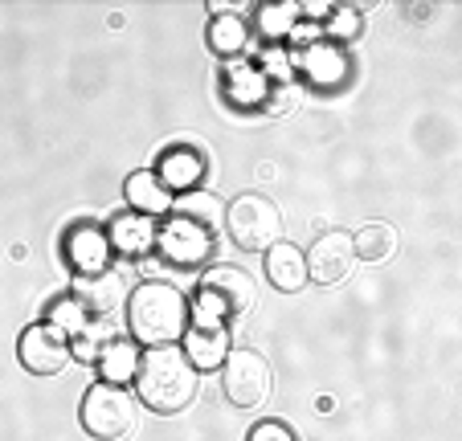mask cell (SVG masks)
<instances>
[{"mask_svg": "<svg viewBox=\"0 0 462 441\" xmlns=\"http://www.w3.org/2000/svg\"><path fill=\"white\" fill-rule=\"evenodd\" d=\"M135 384H140V400L156 413H184L197 400L201 389V372L189 363V355L180 347H152L148 355H140L135 368Z\"/></svg>", "mask_w": 462, "mask_h": 441, "instance_id": "6da1fadb", "label": "cell"}, {"mask_svg": "<svg viewBox=\"0 0 462 441\" xmlns=\"http://www.w3.org/2000/svg\"><path fill=\"white\" fill-rule=\"evenodd\" d=\"M127 327L135 344L172 347L189 331V303L184 294L168 282H143L127 299Z\"/></svg>", "mask_w": 462, "mask_h": 441, "instance_id": "7a4b0ae2", "label": "cell"}, {"mask_svg": "<svg viewBox=\"0 0 462 441\" xmlns=\"http://www.w3.org/2000/svg\"><path fill=\"white\" fill-rule=\"evenodd\" d=\"M254 303V286L242 270L234 266H217L201 278L197 299H192V319L197 327H226V319L245 315Z\"/></svg>", "mask_w": 462, "mask_h": 441, "instance_id": "3957f363", "label": "cell"}, {"mask_svg": "<svg viewBox=\"0 0 462 441\" xmlns=\"http://www.w3.org/2000/svg\"><path fill=\"white\" fill-rule=\"evenodd\" d=\"M226 225H229L234 245H242V250H271L282 237L279 208L266 197H258V192H245V197H237L226 208Z\"/></svg>", "mask_w": 462, "mask_h": 441, "instance_id": "277c9868", "label": "cell"}, {"mask_svg": "<svg viewBox=\"0 0 462 441\" xmlns=\"http://www.w3.org/2000/svg\"><path fill=\"white\" fill-rule=\"evenodd\" d=\"M82 425H87L90 437L103 441H119L135 429V400L127 397V389L119 384L98 381L95 389L82 397Z\"/></svg>", "mask_w": 462, "mask_h": 441, "instance_id": "5b68a950", "label": "cell"}, {"mask_svg": "<svg viewBox=\"0 0 462 441\" xmlns=\"http://www.w3.org/2000/svg\"><path fill=\"white\" fill-rule=\"evenodd\" d=\"M226 397L237 409H258L262 400L271 397V363L262 360L250 347H237L226 355Z\"/></svg>", "mask_w": 462, "mask_h": 441, "instance_id": "8992f818", "label": "cell"}, {"mask_svg": "<svg viewBox=\"0 0 462 441\" xmlns=\"http://www.w3.org/2000/svg\"><path fill=\"white\" fill-rule=\"evenodd\" d=\"M156 245L168 266L176 270H201L213 253L209 229L197 225V221H184V216H172L164 229H156Z\"/></svg>", "mask_w": 462, "mask_h": 441, "instance_id": "52a82bcc", "label": "cell"}, {"mask_svg": "<svg viewBox=\"0 0 462 441\" xmlns=\"http://www.w3.org/2000/svg\"><path fill=\"white\" fill-rule=\"evenodd\" d=\"M17 355L33 376H53L70 363V339L61 335V331H53L50 323H33V327L21 335Z\"/></svg>", "mask_w": 462, "mask_h": 441, "instance_id": "ba28073f", "label": "cell"}, {"mask_svg": "<svg viewBox=\"0 0 462 441\" xmlns=\"http://www.w3.org/2000/svg\"><path fill=\"white\" fill-rule=\"evenodd\" d=\"M352 262H356V250H352V237L332 229V234H323L319 242L311 245L307 253V278L323 286H340L344 278L352 274Z\"/></svg>", "mask_w": 462, "mask_h": 441, "instance_id": "9c48e42d", "label": "cell"}, {"mask_svg": "<svg viewBox=\"0 0 462 441\" xmlns=\"http://www.w3.org/2000/svg\"><path fill=\"white\" fill-rule=\"evenodd\" d=\"M66 253H70V266L79 274H106V262H111V237L95 225H74L66 237Z\"/></svg>", "mask_w": 462, "mask_h": 441, "instance_id": "30bf717a", "label": "cell"}, {"mask_svg": "<svg viewBox=\"0 0 462 441\" xmlns=\"http://www.w3.org/2000/svg\"><path fill=\"white\" fill-rule=\"evenodd\" d=\"M160 184L168 192H192L205 180V156L197 147H172L164 160H160Z\"/></svg>", "mask_w": 462, "mask_h": 441, "instance_id": "8fae6325", "label": "cell"}, {"mask_svg": "<svg viewBox=\"0 0 462 441\" xmlns=\"http://www.w3.org/2000/svg\"><path fill=\"white\" fill-rule=\"evenodd\" d=\"M184 355H189V363L197 368V372H209V368H221L229 355V335L226 327H197L192 323L189 331H184Z\"/></svg>", "mask_w": 462, "mask_h": 441, "instance_id": "7c38bea8", "label": "cell"}, {"mask_svg": "<svg viewBox=\"0 0 462 441\" xmlns=\"http://www.w3.org/2000/svg\"><path fill=\"white\" fill-rule=\"evenodd\" d=\"M106 237H111V250L127 253V258H143V253L156 250V225H152V216H143V213L119 216Z\"/></svg>", "mask_w": 462, "mask_h": 441, "instance_id": "4fadbf2b", "label": "cell"}, {"mask_svg": "<svg viewBox=\"0 0 462 441\" xmlns=\"http://www.w3.org/2000/svg\"><path fill=\"white\" fill-rule=\"evenodd\" d=\"M266 278H271L279 290H299L303 282H311V278H307V253L299 250V245L274 242L271 250H266Z\"/></svg>", "mask_w": 462, "mask_h": 441, "instance_id": "5bb4252c", "label": "cell"}, {"mask_svg": "<svg viewBox=\"0 0 462 441\" xmlns=\"http://www.w3.org/2000/svg\"><path fill=\"white\" fill-rule=\"evenodd\" d=\"M303 74L319 87H340L348 78V58H344V50H332V45H311L303 53Z\"/></svg>", "mask_w": 462, "mask_h": 441, "instance_id": "9a60e30c", "label": "cell"}, {"mask_svg": "<svg viewBox=\"0 0 462 441\" xmlns=\"http://www.w3.org/2000/svg\"><path fill=\"white\" fill-rule=\"evenodd\" d=\"M127 200L135 213L152 216V213H168V205H172V192L160 184L156 172H135L127 180Z\"/></svg>", "mask_w": 462, "mask_h": 441, "instance_id": "2e32d148", "label": "cell"}, {"mask_svg": "<svg viewBox=\"0 0 462 441\" xmlns=\"http://www.w3.org/2000/svg\"><path fill=\"white\" fill-rule=\"evenodd\" d=\"M74 294L82 299V307L90 311V319H106V315L115 311V303H119V278L115 274H90V278H82Z\"/></svg>", "mask_w": 462, "mask_h": 441, "instance_id": "e0dca14e", "label": "cell"}, {"mask_svg": "<svg viewBox=\"0 0 462 441\" xmlns=\"http://www.w3.org/2000/svg\"><path fill=\"white\" fill-rule=\"evenodd\" d=\"M98 368H103L106 384H119V389H123L127 381H135V368H140V352H135V344L111 339V344H103Z\"/></svg>", "mask_w": 462, "mask_h": 441, "instance_id": "ac0fdd59", "label": "cell"}, {"mask_svg": "<svg viewBox=\"0 0 462 441\" xmlns=\"http://www.w3.org/2000/svg\"><path fill=\"white\" fill-rule=\"evenodd\" d=\"M90 311L82 307V299L79 294H66V299H58V303L50 307V327L53 331H61L66 339H74V335H82V331L90 327Z\"/></svg>", "mask_w": 462, "mask_h": 441, "instance_id": "d6986e66", "label": "cell"}, {"mask_svg": "<svg viewBox=\"0 0 462 441\" xmlns=\"http://www.w3.org/2000/svg\"><path fill=\"white\" fill-rule=\"evenodd\" d=\"M266 90H271V78L258 74V69H237V74H229V98L242 106L266 103Z\"/></svg>", "mask_w": 462, "mask_h": 441, "instance_id": "ffe728a7", "label": "cell"}, {"mask_svg": "<svg viewBox=\"0 0 462 441\" xmlns=\"http://www.w3.org/2000/svg\"><path fill=\"white\" fill-rule=\"evenodd\" d=\"M209 41L217 53H242L250 33H245V21L242 17H217L209 29Z\"/></svg>", "mask_w": 462, "mask_h": 441, "instance_id": "44dd1931", "label": "cell"}, {"mask_svg": "<svg viewBox=\"0 0 462 441\" xmlns=\"http://www.w3.org/2000/svg\"><path fill=\"white\" fill-rule=\"evenodd\" d=\"M176 213H180L184 221H197V225L209 229V225H217V221H221V213H226V208H221V200H217V197H209V192H205V197L189 192V197H180Z\"/></svg>", "mask_w": 462, "mask_h": 441, "instance_id": "7402d4cb", "label": "cell"}, {"mask_svg": "<svg viewBox=\"0 0 462 441\" xmlns=\"http://www.w3.org/2000/svg\"><path fill=\"white\" fill-rule=\"evenodd\" d=\"M352 250H356L360 258H368V262L389 258V250H393V229H389V225H368V229H360V234L352 237Z\"/></svg>", "mask_w": 462, "mask_h": 441, "instance_id": "603a6c76", "label": "cell"}, {"mask_svg": "<svg viewBox=\"0 0 462 441\" xmlns=\"http://www.w3.org/2000/svg\"><path fill=\"white\" fill-rule=\"evenodd\" d=\"M299 103H303V87H299L295 78L271 82V90H266V111L271 115H291Z\"/></svg>", "mask_w": 462, "mask_h": 441, "instance_id": "cb8c5ba5", "label": "cell"}, {"mask_svg": "<svg viewBox=\"0 0 462 441\" xmlns=\"http://www.w3.org/2000/svg\"><path fill=\"white\" fill-rule=\"evenodd\" d=\"M70 355L74 360H87V363H98V355H103V344H98V331L87 327L82 335L70 339Z\"/></svg>", "mask_w": 462, "mask_h": 441, "instance_id": "d4e9b609", "label": "cell"}, {"mask_svg": "<svg viewBox=\"0 0 462 441\" xmlns=\"http://www.w3.org/2000/svg\"><path fill=\"white\" fill-rule=\"evenodd\" d=\"M295 13H299V5H274V9H262V29H266V33H287Z\"/></svg>", "mask_w": 462, "mask_h": 441, "instance_id": "484cf974", "label": "cell"}, {"mask_svg": "<svg viewBox=\"0 0 462 441\" xmlns=\"http://www.w3.org/2000/svg\"><path fill=\"white\" fill-rule=\"evenodd\" d=\"M360 25H365V17H356L352 9H340L332 17V25H328V33H332L336 41H352V37L360 33Z\"/></svg>", "mask_w": 462, "mask_h": 441, "instance_id": "4316f807", "label": "cell"}, {"mask_svg": "<svg viewBox=\"0 0 462 441\" xmlns=\"http://www.w3.org/2000/svg\"><path fill=\"white\" fill-rule=\"evenodd\" d=\"M250 441H295V433H291L287 425H279V421H266V425H258V429L250 433Z\"/></svg>", "mask_w": 462, "mask_h": 441, "instance_id": "83f0119b", "label": "cell"}]
</instances>
